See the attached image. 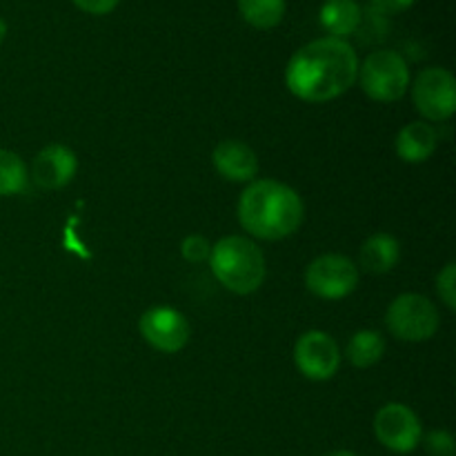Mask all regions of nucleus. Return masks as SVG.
I'll return each mask as SVG.
<instances>
[{"mask_svg":"<svg viewBox=\"0 0 456 456\" xmlns=\"http://www.w3.org/2000/svg\"><path fill=\"white\" fill-rule=\"evenodd\" d=\"M212 160L225 181L252 183L258 174L256 151L243 141H221L214 147Z\"/></svg>","mask_w":456,"mask_h":456,"instance_id":"obj_12","label":"nucleus"},{"mask_svg":"<svg viewBox=\"0 0 456 456\" xmlns=\"http://www.w3.org/2000/svg\"><path fill=\"white\" fill-rule=\"evenodd\" d=\"M29 172L27 165L16 151L0 150V199L3 196H16L27 190Z\"/></svg>","mask_w":456,"mask_h":456,"instance_id":"obj_18","label":"nucleus"},{"mask_svg":"<svg viewBox=\"0 0 456 456\" xmlns=\"http://www.w3.org/2000/svg\"><path fill=\"white\" fill-rule=\"evenodd\" d=\"M347 361H350L354 368L365 370L377 365L379 361L386 354V338L377 330H361L347 343Z\"/></svg>","mask_w":456,"mask_h":456,"instance_id":"obj_16","label":"nucleus"},{"mask_svg":"<svg viewBox=\"0 0 456 456\" xmlns=\"http://www.w3.org/2000/svg\"><path fill=\"white\" fill-rule=\"evenodd\" d=\"M305 205L297 190L272 178L252 181L239 199V221L248 234L281 240L301 227Z\"/></svg>","mask_w":456,"mask_h":456,"instance_id":"obj_2","label":"nucleus"},{"mask_svg":"<svg viewBox=\"0 0 456 456\" xmlns=\"http://www.w3.org/2000/svg\"><path fill=\"white\" fill-rule=\"evenodd\" d=\"M239 12L254 29H274L285 16V0H239Z\"/></svg>","mask_w":456,"mask_h":456,"instance_id":"obj_17","label":"nucleus"},{"mask_svg":"<svg viewBox=\"0 0 456 456\" xmlns=\"http://www.w3.org/2000/svg\"><path fill=\"white\" fill-rule=\"evenodd\" d=\"M387 330L399 341L421 343L428 341L439 330V310L423 294H401L390 303L386 314Z\"/></svg>","mask_w":456,"mask_h":456,"instance_id":"obj_5","label":"nucleus"},{"mask_svg":"<svg viewBox=\"0 0 456 456\" xmlns=\"http://www.w3.org/2000/svg\"><path fill=\"white\" fill-rule=\"evenodd\" d=\"M374 435L383 448L396 454H410L423 439V428L412 408L403 403H387L374 417Z\"/></svg>","mask_w":456,"mask_h":456,"instance_id":"obj_8","label":"nucleus"},{"mask_svg":"<svg viewBox=\"0 0 456 456\" xmlns=\"http://www.w3.org/2000/svg\"><path fill=\"white\" fill-rule=\"evenodd\" d=\"M4 36H7V22H4L3 18H0V43H3V40H4Z\"/></svg>","mask_w":456,"mask_h":456,"instance_id":"obj_25","label":"nucleus"},{"mask_svg":"<svg viewBox=\"0 0 456 456\" xmlns=\"http://www.w3.org/2000/svg\"><path fill=\"white\" fill-rule=\"evenodd\" d=\"M396 156L405 163H426L439 147V134L430 123L414 120L396 134Z\"/></svg>","mask_w":456,"mask_h":456,"instance_id":"obj_13","label":"nucleus"},{"mask_svg":"<svg viewBox=\"0 0 456 456\" xmlns=\"http://www.w3.org/2000/svg\"><path fill=\"white\" fill-rule=\"evenodd\" d=\"M412 101L419 114L432 123H444L456 111V80L444 67H428L414 78Z\"/></svg>","mask_w":456,"mask_h":456,"instance_id":"obj_6","label":"nucleus"},{"mask_svg":"<svg viewBox=\"0 0 456 456\" xmlns=\"http://www.w3.org/2000/svg\"><path fill=\"white\" fill-rule=\"evenodd\" d=\"M209 267L218 283L234 294H252L265 281V256L254 240L225 236L212 245Z\"/></svg>","mask_w":456,"mask_h":456,"instance_id":"obj_3","label":"nucleus"},{"mask_svg":"<svg viewBox=\"0 0 456 456\" xmlns=\"http://www.w3.org/2000/svg\"><path fill=\"white\" fill-rule=\"evenodd\" d=\"M120 0H74V4L83 12L92 13V16H105L118 7Z\"/></svg>","mask_w":456,"mask_h":456,"instance_id":"obj_23","label":"nucleus"},{"mask_svg":"<svg viewBox=\"0 0 456 456\" xmlns=\"http://www.w3.org/2000/svg\"><path fill=\"white\" fill-rule=\"evenodd\" d=\"M147 346L163 354H176L190 343V323L178 310L167 305H156L147 310L138 321Z\"/></svg>","mask_w":456,"mask_h":456,"instance_id":"obj_10","label":"nucleus"},{"mask_svg":"<svg viewBox=\"0 0 456 456\" xmlns=\"http://www.w3.org/2000/svg\"><path fill=\"white\" fill-rule=\"evenodd\" d=\"M401 258V245L392 234L379 232L361 245V265L370 274H387Z\"/></svg>","mask_w":456,"mask_h":456,"instance_id":"obj_15","label":"nucleus"},{"mask_svg":"<svg viewBox=\"0 0 456 456\" xmlns=\"http://www.w3.org/2000/svg\"><path fill=\"white\" fill-rule=\"evenodd\" d=\"M359 74V56L347 40L316 38L298 49L285 67V85L305 102H328L343 96Z\"/></svg>","mask_w":456,"mask_h":456,"instance_id":"obj_1","label":"nucleus"},{"mask_svg":"<svg viewBox=\"0 0 456 456\" xmlns=\"http://www.w3.org/2000/svg\"><path fill=\"white\" fill-rule=\"evenodd\" d=\"M356 80L361 89L377 102H396L410 87V69L399 52L377 49L359 65Z\"/></svg>","mask_w":456,"mask_h":456,"instance_id":"obj_4","label":"nucleus"},{"mask_svg":"<svg viewBox=\"0 0 456 456\" xmlns=\"http://www.w3.org/2000/svg\"><path fill=\"white\" fill-rule=\"evenodd\" d=\"M209 252H212V243H209L205 236L191 234L187 239H183L181 243V254L187 263H205L209 258Z\"/></svg>","mask_w":456,"mask_h":456,"instance_id":"obj_19","label":"nucleus"},{"mask_svg":"<svg viewBox=\"0 0 456 456\" xmlns=\"http://www.w3.org/2000/svg\"><path fill=\"white\" fill-rule=\"evenodd\" d=\"M423 445H426L428 454L430 456H454L456 452L454 436L445 430H432L430 435H426V439H423Z\"/></svg>","mask_w":456,"mask_h":456,"instance_id":"obj_21","label":"nucleus"},{"mask_svg":"<svg viewBox=\"0 0 456 456\" xmlns=\"http://www.w3.org/2000/svg\"><path fill=\"white\" fill-rule=\"evenodd\" d=\"M319 20L330 38L346 40L361 27L363 12H361V4L356 0H325L321 4Z\"/></svg>","mask_w":456,"mask_h":456,"instance_id":"obj_14","label":"nucleus"},{"mask_svg":"<svg viewBox=\"0 0 456 456\" xmlns=\"http://www.w3.org/2000/svg\"><path fill=\"white\" fill-rule=\"evenodd\" d=\"M436 292H439L441 301L445 303L448 310H456V265L448 263L444 270L436 276Z\"/></svg>","mask_w":456,"mask_h":456,"instance_id":"obj_20","label":"nucleus"},{"mask_svg":"<svg viewBox=\"0 0 456 456\" xmlns=\"http://www.w3.org/2000/svg\"><path fill=\"white\" fill-rule=\"evenodd\" d=\"M294 363L298 372L310 381H328L338 372L341 350L330 334L321 330H310L298 337L294 346Z\"/></svg>","mask_w":456,"mask_h":456,"instance_id":"obj_9","label":"nucleus"},{"mask_svg":"<svg viewBox=\"0 0 456 456\" xmlns=\"http://www.w3.org/2000/svg\"><path fill=\"white\" fill-rule=\"evenodd\" d=\"M78 172V159L65 145H47L34 156L31 178L40 190L56 191L69 185Z\"/></svg>","mask_w":456,"mask_h":456,"instance_id":"obj_11","label":"nucleus"},{"mask_svg":"<svg viewBox=\"0 0 456 456\" xmlns=\"http://www.w3.org/2000/svg\"><path fill=\"white\" fill-rule=\"evenodd\" d=\"M305 285L323 301H341L359 285V270L343 254H323L307 265Z\"/></svg>","mask_w":456,"mask_h":456,"instance_id":"obj_7","label":"nucleus"},{"mask_svg":"<svg viewBox=\"0 0 456 456\" xmlns=\"http://www.w3.org/2000/svg\"><path fill=\"white\" fill-rule=\"evenodd\" d=\"M417 0H372V9L381 16H396V13L408 12Z\"/></svg>","mask_w":456,"mask_h":456,"instance_id":"obj_22","label":"nucleus"},{"mask_svg":"<svg viewBox=\"0 0 456 456\" xmlns=\"http://www.w3.org/2000/svg\"><path fill=\"white\" fill-rule=\"evenodd\" d=\"M325 456H359V454L350 452V450H337V452H330V454H325Z\"/></svg>","mask_w":456,"mask_h":456,"instance_id":"obj_24","label":"nucleus"}]
</instances>
